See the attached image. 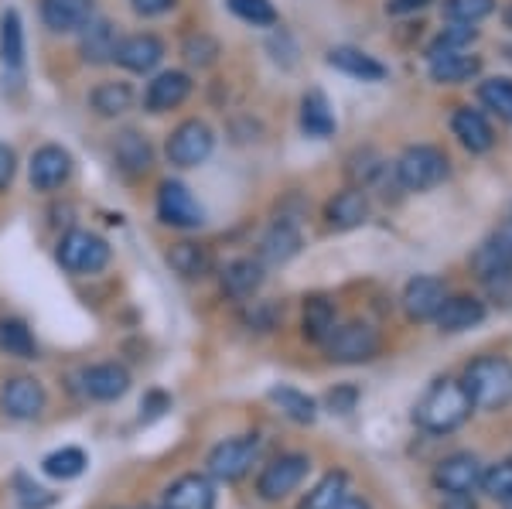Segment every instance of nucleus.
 <instances>
[{
  "instance_id": "33",
  "label": "nucleus",
  "mask_w": 512,
  "mask_h": 509,
  "mask_svg": "<svg viewBox=\"0 0 512 509\" xmlns=\"http://www.w3.org/2000/svg\"><path fill=\"white\" fill-rule=\"evenodd\" d=\"M86 465H89L86 451L72 448V445L69 448H59V451H52V455L41 458V472L52 475V479H62V482L79 479V475L86 472Z\"/></svg>"
},
{
  "instance_id": "10",
  "label": "nucleus",
  "mask_w": 512,
  "mask_h": 509,
  "mask_svg": "<svg viewBox=\"0 0 512 509\" xmlns=\"http://www.w3.org/2000/svg\"><path fill=\"white\" fill-rule=\"evenodd\" d=\"M72 178V154L62 144H41L28 161V182L35 192H59Z\"/></svg>"
},
{
  "instance_id": "47",
  "label": "nucleus",
  "mask_w": 512,
  "mask_h": 509,
  "mask_svg": "<svg viewBox=\"0 0 512 509\" xmlns=\"http://www.w3.org/2000/svg\"><path fill=\"white\" fill-rule=\"evenodd\" d=\"M130 7H134L140 18H158V14L175 7V0H130Z\"/></svg>"
},
{
  "instance_id": "54",
  "label": "nucleus",
  "mask_w": 512,
  "mask_h": 509,
  "mask_svg": "<svg viewBox=\"0 0 512 509\" xmlns=\"http://www.w3.org/2000/svg\"><path fill=\"white\" fill-rule=\"evenodd\" d=\"M506 509H512V499H506Z\"/></svg>"
},
{
  "instance_id": "39",
  "label": "nucleus",
  "mask_w": 512,
  "mask_h": 509,
  "mask_svg": "<svg viewBox=\"0 0 512 509\" xmlns=\"http://www.w3.org/2000/svg\"><path fill=\"white\" fill-rule=\"evenodd\" d=\"M478 38L475 24H448V28L441 31V35L434 38V45L427 48V59H434V55H444V52H465L468 45Z\"/></svg>"
},
{
  "instance_id": "20",
  "label": "nucleus",
  "mask_w": 512,
  "mask_h": 509,
  "mask_svg": "<svg viewBox=\"0 0 512 509\" xmlns=\"http://www.w3.org/2000/svg\"><path fill=\"white\" fill-rule=\"evenodd\" d=\"M301 250V233H297L294 219H277L274 226L267 229L260 243V264L263 267H284L287 260L297 257Z\"/></svg>"
},
{
  "instance_id": "17",
  "label": "nucleus",
  "mask_w": 512,
  "mask_h": 509,
  "mask_svg": "<svg viewBox=\"0 0 512 509\" xmlns=\"http://www.w3.org/2000/svg\"><path fill=\"white\" fill-rule=\"evenodd\" d=\"M93 21V0H41V24L55 35L82 31Z\"/></svg>"
},
{
  "instance_id": "12",
  "label": "nucleus",
  "mask_w": 512,
  "mask_h": 509,
  "mask_svg": "<svg viewBox=\"0 0 512 509\" xmlns=\"http://www.w3.org/2000/svg\"><path fill=\"white\" fill-rule=\"evenodd\" d=\"M161 59H164V41L158 35H151V31H137V35L120 38L117 55H113V62L123 65L127 72H137V76L154 72Z\"/></svg>"
},
{
  "instance_id": "14",
  "label": "nucleus",
  "mask_w": 512,
  "mask_h": 509,
  "mask_svg": "<svg viewBox=\"0 0 512 509\" xmlns=\"http://www.w3.org/2000/svg\"><path fill=\"white\" fill-rule=\"evenodd\" d=\"M478 482H482V462L475 455H468V451L441 458L434 469V486L441 492H468L472 496Z\"/></svg>"
},
{
  "instance_id": "21",
  "label": "nucleus",
  "mask_w": 512,
  "mask_h": 509,
  "mask_svg": "<svg viewBox=\"0 0 512 509\" xmlns=\"http://www.w3.org/2000/svg\"><path fill=\"white\" fill-rule=\"evenodd\" d=\"M113 158H117L120 171H127V175H147L154 164V147L147 141L140 130H120L117 141H113Z\"/></svg>"
},
{
  "instance_id": "32",
  "label": "nucleus",
  "mask_w": 512,
  "mask_h": 509,
  "mask_svg": "<svg viewBox=\"0 0 512 509\" xmlns=\"http://www.w3.org/2000/svg\"><path fill=\"white\" fill-rule=\"evenodd\" d=\"M168 264L175 274H181L185 281H198V277H205L212 270V257L209 250H205L202 243H175L168 250Z\"/></svg>"
},
{
  "instance_id": "37",
  "label": "nucleus",
  "mask_w": 512,
  "mask_h": 509,
  "mask_svg": "<svg viewBox=\"0 0 512 509\" xmlns=\"http://www.w3.org/2000/svg\"><path fill=\"white\" fill-rule=\"evenodd\" d=\"M345 486H349V479H345L342 472L325 475V479H321L318 486L311 489L308 496H304L301 509H335V506H338V499L345 496Z\"/></svg>"
},
{
  "instance_id": "34",
  "label": "nucleus",
  "mask_w": 512,
  "mask_h": 509,
  "mask_svg": "<svg viewBox=\"0 0 512 509\" xmlns=\"http://www.w3.org/2000/svg\"><path fill=\"white\" fill-rule=\"evenodd\" d=\"M0 349L7 352V356L14 359H35V335H31V328L21 322V318H4L0 322Z\"/></svg>"
},
{
  "instance_id": "2",
  "label": "nucleus",
  "mask_w": 512,
  "mask_h": 509,
  "mask_svg": "<svg viewBox=\"0 0 512 509\" xmlns=\"http://www.w3.org/2000/svg\"><path fill=\"white\" fill-rule=\"evenodd\" d=\"M475 410H499L512 400V363L502 356H478L461 376Z\"/></svg>"
},
{
  "instance_id": "6",
  "label": "nucleus",
  "mask_w": 512,
  "mask_h": 509,
  "mask_svg": "<svg viewBox=\"0 0 512 509\" xmlns=\"http://www.w3.org/2000/svg\"><path fill=\"white\" fill-rule=\"evenodd\" d=\"M212 147H216V134L205 120H181L175 130H171L168 144H164V154L175 168H198V164L209 161Z\"/></svg>"
},
{
  "instance_id": "43",
  "label": "nucleus",
  "mask_w": 512,
  "mask_h": 509,
  "mask_svg": "<svg viewBox=\"0 0 512 509\" xmlns=\"http://www.w3.org/2000/svg\"><path fill=\"white\" fill-rule=\"evenodd\" d=\"M495 11V0H444V18L454 24H478Z\"/></svg>"
},
{
  "instance_id": "52",
  "label": "nucleus",
  "mask_w": 512,
  "mask_h": 509,
  "mask_svg": "<svg viewBox=\"0 0 512 509\" xmlns=\"http://www.w3.org/2000/svg\"><path fill=\"white\" fill-rule=\"evenodd\" d=\"M335 509H369L366 503H362V499H355V496H349V492H345L342 499H338V506Z\"/></svg>"
},
{
  "instance_id": "25",
  "label": "nucleus",
  "mask_w": 512,
  "mask_h": 509,
  "mask_svg": "<svg viewBox=\"0 0 512 509\" xmlns=\"http://www.w3.org/2000/svg\"><path fill=\"white\" fill-rule=\"evenodd\" d=\"M263 267L260 260H253V257H239L233 260V264H226V270H222V291L229 294V298H236V301H246V298H253L256 291H260V284H263Z\"/></svg>"
},
{
  "instance_id": "28",
  "label": "nucleus",
  "mask_w": 512,
  "mask_h": 509,
  "mask_svg": "<svg viewBox=\"0 0 512 509\" xmlns=\"http://www.w3.org/2000/svg\"><path fill=\"white\" fill-rule=\"evenodd\" d=\"M338 127L335 113H332V103H328V96L321 93V89H311V93H304L301 100V130L308 137H318V141H325V137H332Z\"/></svg>"
},
{
  "instance_id": "8",
  "label": "nucleus",
  "mask_w": 512,
  "mask_h": 509,
  "mask_svg": "<svg viewBox=\"0 0 512 509\" xmlns=\"http://www.w3.org/2000/svg\"><path fill=\"white\" fill-rule=\"evenodd\" d=\"M158 219L171 229H198L205 226V209L185 182L168 178L158 188Z\"/></svg>"
},
{
  "instance_id": "49",
  "label": "nucleus",
  "mask_w": 512,
  "mask_h": 509,
  "mask_svg": "<svg viewBox=\"0 0 512 509\" xmlns=\"http://www.w3.org/2000/svg\"><path fill=\"white\" fill-rule=\"evenodd\" d=\"M427 4H434V0H390V4H386V14H396V18H400V14L424 11Z\"/></svg>"
},
{
  "instance_id": "1",
  "label": "nucleus",
  "mask_w": 512,
  "mask_h": 509,
  "mask_svg": "<svg viewBox=\"0 0 512 509\" xmlns=\"http://www.w3.org/2000/svg\"><path fill=\"white\" fill-rule=\"evenodd\" d=\"M472 400H468L461 380H437L414 407V421L417 428H424L427 434H451L472 417Z\"/></svg>"
},
{
  "instance_id": "44",
  "label": "nucleus",
  "mask_w": 512,
  "mask_h": 509,
  "mask_svg": "<svg viewBox=\"0 0 512 509\" xmlns=\"http://www.w3.org/2000/svg\"><path fill=\"white\" fill-rule=\"evenodd\" d=\"M485 294L499 308H512V267H502L485 277Z\"/></svg>"
},
{
  "instance_id": "7",
  "label": "nucleus",
  "mask_w": 512,
  "mask_h": 509,
  "mask_svg": "<svg viewBox=\"0 0 512 509\" xmlns=\"http://www.w3.org/2000/svg\"><path fill=\"white\" fill-rule=\"evenodd\" d=\"M59 264L69 274H99L110 264V243L89 229H72L59 243Z\"/></svg>"
},
{
  "instance_id": "24",
  "label": "nucleus",
  "mask_w": 512,
  "mask_h": 509,
  "mask_svg": "<svg viewBox=\"0 0 512 509\" xmlns=\"http://www.w3.org/2000/svg\"><path fill=\"white\" fill-rule=\"evenodd\" d=\"M325 219L332 229H355L369 219V199L362 188H345L325 205Z\"/></svg>"
},
{
  "instance_id": "31",
  "label": "nucleus",
  "mask_w": 512,
  "mask_h": 509,
  "mask_svg": "<svg viewBox=\"0 0 512 509\" xmlns=\"http://www.w3.org/2000/svg\"><path fill=\"white\" fill-rule=\"evenodd\" d=\"M482 62L468 52H444L431 59V79L441 82V86H458V82H468L472 76H478Z\"/></svg>"
},
{
  "instance_id": "5",
  "label": "nucleus",
  "mask_w": 512,
  "mask_h": 509,
  "mask_svg": "<svg viewBox=\"0 0 512 509\" xmlns=\"http://www.w3.org/2000/svg\"><path fill=\"white\" fill-rule=\"evenodd\" d=\"M321 346H325V356L332 363H369L373 356H379L383 339L369 322H345L335 325Z\"/></svg>"
},
{
  "instance_id": "35",
  "label": "nucleus",
  "mask_w": 512,
  "mask_h": 509,
  "mask_svg": "<svg viewBox=\"0 0 512 509\" xmlns=\"http://www.w3.org/2000/svg\"><path fill=\"white\" fill-rule=\"evenodd\" d=\"M335 305L328 298H308L304 305V339L311 342H325L335 328Z\"/></svg>"
},
{
  "instance_id": "26",
  "label": "nucleus",
  "mask_w": 512,
  "mask_h": 509,
  "mask_svg": "<svg viewBox=\"0 0 512 509\" xmlns=\"http://www.w3.org/2000/svg\"><path fill=\"white\" fill-rule=\"evenodd\" d=\"M451 130H454V137H458V141L465 144L472 154H485L495 144V134H492V127H489V120H485L478 110H472V106H461V110L454 113Z\"/></svg>"
},
{
  "instance_id": "42",
  "label": "nucleus",
  "mask_w": 512,
  "mask_h": 509,
  "mask_svg": "<svg viewBox=\"0 0 512 509\" xmlns=\"http://www.w3.org/2000/svg\"><path fill=\"white\" fill-rule=\"evenodd\" d=\"M478 96L492 113H499L502 120L512 123V79H485Z\"/></svg>"
},
{
  "instance_id": "38",
  "label": "nucleus",
  "mask_w": 512,
  "mask_h": 509,
  "mask_svg": "<svg viewBox=\"0 0 512 509\" xmlns=\"http://www.w3.org/2000/svg\"><path fill=\"white\" fill-rule=\"evenodd\" d=\"M226 7L236 14L239 21L253 24V28H274L277 24L274 0H226Z\"/></svg>"
},
{
  "instance_id": "45",
  "label": "nucleus",
  "mask_w": 512,
  "mask_h": 509,
  "mask_svg": "<svg viewBox=\"0 0 512 509\" xmlns=\"http://www.w3.org/2000/svg\"><path fill=\"white\" fill-rule=\"evenodd\" d=\"M379 171H383V161H379L373 151H359L352 158V164H349V175L355 178V182H362V185L373 182Z\"/></svg>"
},
{
  "instance_id": "22",
  "label": "nucleus",
  "mask_w": 512,
  "mask_h": 509,
  "mask_svg": "<svg viewBox=\"0 0 512 509\" xmlns=\"http://www.w3.org/2000/svg\"><path fill=\"white\" fill-rule=\"evenodd\" d=\"M117 28H113L106 18H93L86 24V28L79 31V52L82 59H86L89 65H106L113 62V55H117Z\"/></svg>"
},
{
  "instance_id": "36",
  "label": "nucleus",
  "mask_w": 512,
  "mask_h": 509,
  "mask_svg": "<svg viewBox=\"0 0 512 509\" xmlns=\"http://www.w3.org/2000/svg\"><path fill=\"white\" fill-rule=\"evenodd\" d=\"M270 400L284 410L291 421L297 424H315V417H318V404L308 397V393H301V390H294V387H274L270 390Z\"/></svg>"
},
{
  "instance_id": "40",
  "label": "nucleus",
  "mask_w": 512,
  "mask_h": 509,
  "mask_svg": "<svg viewBox=\"0 0 512 509\" xmlns=\"http://www.w3.org/2000/svg\"><path fill=\"white\" fill-rule=\"evenodd\" d=\"M478 486H482L485 496L495 499V503H506V499H512V458L482 469V482H478Z\"/></svg>"
},
{
  "instance_id": "9",
  "label": "nucleus",
  "mask_w": 512,
  "mask_h": 509,
  "mask_svg": "<svg viewBox=\"0 0 512 509\" xmlns=\"http://www.w3.org/2000/svg\"><path fill=\"white\" fill-rule=\"evenodd\" d=\"M308 469H311L308 455H297V451H291V455H280L260 472V479H256V492H260L267 503H280V499H287L291 492H297V486L304 482Z\"/></svg>"
},
{
  "instance_id": "48",
  "label": "nucleus",
  "mask_w": 512,
  "mask_h": 509,
  "mask_svg": "<svg viewBox=\"0 0 512 509\" xmlns=\"http://www.w3.org/2000/svg\"><path fill=\"white\" fill-rule=\"evenodd\" d=\"M55 496H48V489H38V486H28L21 492V509H45L52 506Z\"/></svg>"
},
{
  "instance_id": "13",
  "label": "nucleus",
  "mask_w": 512,
  "mask_h": 509,
  "mask_svg": "<svg viewBox=\"0 0 512 509\" xmlns=\"http://www.w3.org/2000/svg\"><path fill=\"white\" fill-rule=\"evenodd\" d=\"M188 96H192V79H188V72H178V69L158 72L144 89V110L171 113V110H178Z\"/></svg>"
},
{
  "instance_id": "19",
  "label": "nucleus",
  "mask_w": 512,
  "mask_h": 509,
  "mask_svg": "<svg viewBox=\"0 0 512 509\" xmlns=\"http://www.w3.org/2000/svg\"><path fill=\"white\" fill-rule=\"evenodd\" d=\"M485 322V305L472 294H454V298H444V305L437 308L434 325L441 332H468V328Z\"/></svg>"
},
{
  "instance_id": "27",
  "label": "nucleus",
  "mask_w": 512,
  "mask_h": 509,
  "mask_svg": "<svg viewBox=\"0 0 512 509\" xmlns=\"http://www.w3.org/2000/svg\"><path fill=\"white\" fill-rule=\"evenodd\" d=\"M134 86L130 82H99V86L89 93V106H93L96 117L103 120H117L127 110H134Z\"/></svg>"
},
{
  "instance_id": "16",
  "label": "nucleus",
  "mask_w": 512,
  "mask_h": 509,
  "mask_svg": "<svg viewBox=\"0 0 512 509\" xmlns=\"http://www.w3.org/2000/svg\"><path fill=\"white\" fill-rule=\"evenodd\" d=\"M444 284L437 277H414L403 287V311H407L410 322H434L437 308L444 305Z\"/></svg>"
},
{
  "instance_id": "15",
  "label": "nucleus",
  "mask_w": 512,
  "mask_h": 509,
  "mask_svg": "<svg viewBox=\"0 0 512 509\" xmlns=\"http://www.w3.org/2000/svg\"><path fill=\"white\" fill-rule=\"evenodd\" d=\"M164 509H216V486H212L209 475H178L164 489Z\"/></svg>"
},
{
  "instance_id": "11",
  "label": "nucleus",
  "mask_w": 512,
  "mask_h": 509,
  "mask_svg": "<svg viewBox=\"0 0 512 509\" xmlns=\"http://www.w3.org/2000/svg\"><path fill=\"white\" fill-rule=\"evenodd\" d=\"M0 410L14 421H35L45 410V387L35 376H11L0 387Z\"/></svg>"
},
{
  "instance_id": "50",
  "label": "nucleus",
  "mask_w": 512,
  "mask_h": 509,
  "mask_svg": "<svg viewBox=\"0 0 512 509\" xmlns=\"http://www.w3.org/2000/svg\"><path fill=\"white\" fill-rule=\"evenodd\" d=\"M441 509H478L475 499L468 492H444V503Z\"/></svg>"
},
{
  "instance_id": "46",
  "label": "nucleus",
  "mask_w": 512,
  "mask_h": 509,
  "mask_svg": "<svg viewBox=\"0 0 512 509\" xmlns=\"http://www.w3.org/2000/svg\"><path fill=\"white\" fill-rule=\"evenodd\" d=\"M14 171H18V154H14V147L0 141V192L14 182Z\"/></svg>"
},
{
  "instance_id": "18",
  "label": "nucleus",
  "mask_w": 512,
  "mask_h": 509,
  "mask_svg": "<svg viewBox=\"0 0 512 509\" xmlns=\"http://www.w3.org/2000/svg\"><path fill=\"white\" fill-rule=\"evenodd\" d=\"M82 390H86L93 400H103V404H110V400H120L123 393L130 390L127 366H120V363L89 366L86 373H82Z\"/></svg>"
},
{
  "instance_id": "23",
  "label": "nucleus",
  "mask_w": 512,
  "mask_h": 509,
  "mask_svg": "<svg viewBox=\"0 0 512 509\" xmlns=\"http://www.w3.org/2000/svg\"><path fill=\"white\" fill-rule=\"evenodd\" d=\"M328 65L338 69L342 76H352V79H362V82H379L386 79V65L373 59L369 52L362 48H352V45H338L328 52Z\"/></svg>"
},
{
  "instance_id": "55",
  "label": "nucleus",
  "mask_w": 512,
  "mask_h": 509,
  "mask_svg": "<svg viewBox=\"0 0 512 509\" xmlns=\"http://www.w3.org/2000/svg\"><path fill=\"white\" fill-rule=\"evenodd\" d=\"M147 509H164V506H147Z\"/></svg>"
},
{
  "instance_id": "53",
  "label": "nucleus",
  "mask_w": 512,
  "mask_h": 509,
  "mask_svg": "<svg viewBox=\"0 0 512 509\" xmlns=\"http://www.w3.org/2000/svg\"><path fill=\"white\" fill-rule=\"evenodd\" d=\"M506 24H509V28H512V4L506 7Z\"/></svg>"
},
{
  "instance_id": "41",
  "label": "nucleus",
  "mask_w": 512,
  "mask_h": 509,
  "mask_svg": "<svg viewBox=\"0 0 512 509\" xmlns=\"http://www.w3.org/2000/svg\"><path fill=\"white\" fill-rule=\"evenodd\" d=\"M181 55H185V62L192 65V69H209V65H216L219 59V41L212 35H205V31H198V35L185 38Z\"/></svg>"
},
{
  "instance_id": "30",
  "label": "nucleus",
  "mask_w": 512,
  "mask_h": 509,
  "mask_svg": "<svg viewBox=\"0 0 512 509\" xmlns=\"http://www.w3.org/2000/svg\"><path fill=\"white\" fill-rule=\"evenodd\" d=\"M472 267L482 277H489L502 267H512V223H506L499 233L489 236V240L478 246V253L472 257Z\"/></svg>"
},
{
  "instance_id": "3",
  "label": "nucleus",
  "mask_w": 512,
  "mask_h": 509,
  "mask_svg": "<svg viewBox=\"0 0 512 509\" xmlns=\"http://www.w3.org/2000/svg\"><path fill=\"white\" fill-rule=\"evenodd\" d=\"M396 178H400L403 188L410 192H431L448 178V158L444 151H437L431 144H417L407 147L403 158L396 161Z\"/></svg>"
},
{
  "instance_id": "51",
  "label": "nucleus",
  "mask_w": 512,
  "mask_h": 509,
  "mask_svg": "<svg viewBox=\"0 0 512 509\" xmlns=\"http://www.w3.org/2000/svg\"><path fill=\"white\" fill-rule=\"evenodd\" d=\"M328 404H332V410H338V414H349L352 404H355V390H338L328 397Z\"/></svg>"
},
{
  "instance_id": "29",
  "label": "nucleus",
  "mask_w": 512,
  "mask_h": 509,
  "mask_svg": "<svg viewBox=\"0 0 512 509\" xmlns=\"http://www.w3.org/2000/svg\"><path fill=\"white\" fill-rule=\"evenodd\" d=\"M0 62H4L7 72L24 69V24L18 7H7L0 14Z\"/></svg>"
},
{
  "instance_id": "4",
  "label": "nucleus",
  "mask_w": 512,
  "mask_h": 509,
  "mask_svg": "<svg viewBox=\"0 0 512 509\" xmlns=\"http://www.w3.org/2000/svg\"><path fill=\"white\" fill-rule=\"evenodd\" d=\"M260 434H239V438H226L219 441L216 448L209 451V458H205V469L216 482H236L243 479L246 472L253 469V462L260 458Z\"/></svg>"
}]
</instances>
